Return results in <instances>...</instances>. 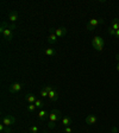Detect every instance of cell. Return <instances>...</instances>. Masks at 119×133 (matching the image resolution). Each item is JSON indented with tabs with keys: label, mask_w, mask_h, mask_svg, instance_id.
Instances as JSON below:
<instances>
[{
	"label": "cell",
	"mask_w": 119,
	"mask_h": 133,
	"mask_svg": "<svg viewBox=\"0 0 119 133\" xmlns=\"http://www.w3.org/2000/svg\"><path fill=\"white\" fill-rule=\"evenodd\" d=\"M16 29V25L14 24H7L6 22L1 23V33H3V37L6 39L7 42H11L13 38V30Z\"/></svg>",
	"instance_id": "obj_1"
},
{
	"label": "cell",
	"mask_w": 119,
	"mask_h": 133,
	"mask_svg": "<svg viewBox=\"0 0 119 133\" xmlns=\"http://www.w3.org/2000/svg\"><path fill=\"white\" fill-rule=\"evenodd\" d=\"M61 118V112L58 109H53L49 114L48 118V127L49 128H54L56 126V122L58 121V119Z\"/></svg>",
	"instance_id": "obj_2"
},
{
	"label": "cell",
	"mask_w": 119,
	"mask_h": 133,
	"mask_svg": "<svg viewBox=\"0 0 119 133\" xmlns=\"http://www.w3.org/2000/svg\"><path fill=\"white\" fill-rule=\"evenodd\" d=\"M92 45H93V48H94L97 51H103L104 45H105V41H104L101 37L95 36L94 38H93V41H92Z\"/></svg>",
	"instance_id": "obj_3"
},
{
	"label": "cell",
	"mask_w": 119,
	"mask_h": 133,
	"mask_svg": "<svg viewBox=\"0 0 119 133\" xmlns=\"http://www.w3.org/2000/svg\"><path fill=\"white\" fill-rule=\"evenodd\" d=\"M14 122H16V116L10 115V114L3 116V119H1V124H4L5 126H8V127H10L11 125H13Z\"/></svg>",
	"instance_id": "obj_4"
},
{
	"label": "cell",
	"mask_w": 119,
	"mask_h": 133,
	"mask_svg": "<svg viewBox=\"0 0 119 133\" xmlns=\"http://www.w3.org/2000/svg\"><path fill=\"white\" fill-rule=\"evenodd\" d=\"M23 89V84L22 83H13L11 86H8V91L12 94H16L18 91H20Z\"/></svg>",
	"instance_id": "obj_5"
},
{
	"label": "cell",
	"mask_w": 119,
	"mask_h": 133,
	"mask_svg": "<svg viewBox=\"0 0 119 133\" xmlns=\"http://www.w3.org/2000/svg\"><path fill=\"white\" fill-rule=\"evenodd\" d=\"M101 22H103L101 19H91V20H89V23L87 24L86 29H87L88 31H92L93 29L95 28V26H97V25H99Z\"/></svg>",
	"instance_id": "obj_6"
},
{
	"label": "cell",
	"mask_w": 119,
	"mask_h": 133,
	"mask_svg": "<svg viewBox=\"0 0 119 133\" xmlns=\"http://www.w3.org/2000/svg\"><path fill=\"white\" fill-rule=\"evenodd\" d=\"M54 32H55V35L58 37V38H62V37H64L67 35V29L66 28H57V29H53Z\"/></svg>",
	"instance_id": "obj_7"
},
{
	"label": "cell",
	"mask_w": 119,
	"mask_h": 133,
	"mask_svg": "<svg viewBox=\"0 0 119 133\" xmlns=\"http://www.w3.org/2000/svg\"><path fill=\"white\" fill-rule=\"evenodd\" d=\"M57 38L58 37L55 35V32H54L53 29H50V35L48 36V43H50V44H55L56 42H57Z\"/></svg>",
	"instance_id": "obj_8"
},
{
	"label": "cell",
	"mask_w": 119,
	"mask_h": 133,
	"mask_svg": "<svg viewBox=\"0 0 119 133\" xmlns=\"http://www.w3.org/2000/svg\"><path fill=\"white\" fill-rule=\"evenodd\" d=\"M97 121H98V118L95 115H93V114L87 115V118H86V124L87 125H94V124H97Z\"/></svg>",
	"instance_id": "obj_9"
},
{
	"label": "cell",
	"mask_w": 119,
	"mask_h": 133,
	"mask_svg": "<svg viewBox=\"0 0 119 133\" xmlns=\"http://www.w3.org/2000/svg\"><path fill=\"white\" fill-rule=\"evenodd\" d=\"M50 99V101L51 102H55V101H57L58 99V95H57V91L55 90V89H53L51 91H49V96H48Z\"/></svg>",
	"instance_id": "obj_10"
},
{
	"label": "cell",
	"mask_w": 119,
	"mask_h": 133,
	"mask_svg": "<svg viewBox=\"0 0 119 133\" xmlns=\"http://www.w3.org/2000/svg\"><path fill=\"white\" fill-rule=\"evenodd\" d=\"M38 118H39V120H42V121H45V119L49 118V113H48L45 109H41L38 113Z\"/></svg>",
	"instance_id": "obj_11"
},
{
	"label": "cell",
	"mask_w": 119,
	"mask_h": 133,
	"mask_svg": "<svg viewBox=\"0 0 119 133\" xmlns=\"http://www.w3.org/2000/svg\"><path fill=\"white\" fill-rule=\"evenodd\" d=\"M25 100H26L29 103H35L37 99H36V96H35L32 93H28V94L25 95Z\"/></svg>",
	"instance_id": "obj_12"
},
{
	"label": "cell",
	"mask_w": 119,
	"mask_h": 133,
	"mask_svg": "<svg viewBox=\"0 0 119 133\" xmlns=\"http://www.w3.org/2000/svg\"><path fill=\"white\" fill-rule=\"evenodd\" d=\"M18 13H17L16 11H11L10 12V14H8V20L10 22H12V23H14V22H17L18 20Z\"/></svg>",
	"instance_id": "obj_13"
},
{
	"label": "cell",
	"mask_w": 119,
	"mask_h": 133,
	"mask_svg": "<svg viewBox=\"0 0 119 133\" xmlns=\"http://www.w3.org/2000/svg\"><path fill=\"white\" fill-rule=\"evenodd\" d=\"M44 54L47 56H50V57H53V56L56 55V51L54 48H47V49L44 50Z\"/></svg>",
	"instance_id": "obj_14"
},
{
	"label": "cell",
	"mask_w": 119,
	"mask_h": 133,
	"mask_svg": "<svg viewBox=\"0 0 119 133\" xmlns=\"http://www.w3.org/2000/svg\"><path fill=\"white\" fill-rule=\"evenodd\" d=\"M62 124H63L64 127H68V126H70L73 124V120L70 118H68V116H64L63 119H62Z\"/></svg>",
	"instance_id": "obj_15"
},
{
	"label": "cell",
	"mask_w": 119,
	"mask_h": 133,
	"mask_svg": "<svg viewBox=\"0 0 119 133\" xmlns=\"http://www.w3.org/2000/svg\"><path fill=\"white\" fill-rule=\"evenodd\" d=\"M111 29L114 31L119 30V19H117V18L113 19V23H112V25H111Z\"/></svg>",
	"instance_id": "obj_16"
},
{
	"label": "cell",
	"mask_w": 119,
	"mask_h": 133,
	"mask_svg": "<svg viewBox=\"0 0 119 133\" xmlns=\"http://www.w3.org/2000/svg\"><path fill=\"white\" fill-rule=\"evenodd\" d=\"M0 131L4 133H11V128L8 126H5L4 124H0Z\"/></svg>",
	"instance_id": "obj_17"
},
{
	"label": "cell",
	"mask_w": 119,
	"mask_h": 133,
	"mask_svg": "<svg viewBox=\"0 0 119 133\" xmlns=\"http://www.w3.org/2000/svg\"><path fill=\"white\" fill-rule=\"evenodd\" d=\"M44 105H45V103L43 102L42 100H39V99H37V100H36V102H35V106H36L37 108H42Z\"/></svg>",
	"instance_id": "obj_18"
},
{
	"label": "cell",
	"mask_w": 119,
	"mask_h": 133,
	"mask_svg": "<svg viewBox=\"0 0 119 133\" xmlns=\"http://www.w3.org/2000/svg\"><path fill=\"white\" fill-rule=\"evenodd\" d=\"M39 95H41L42 97H48V96H49V93H48L44 88H42L41 91H39Z\"/></svg>",
	"instance_id": "obj_19"
},
{
	"label": "cell",
	"mask_w": 119,
	"mask_h": 133,
	"mask_svg": "<svg viewBox=\"0 0 119 133\" xmlns=\"http://www.w3.org/2000/svg\"><path fill=\"white\" fill-rule=\"evenodd\" d=\"M36 106H35V103H29L28 105V111L29 112H35L36 111Z\"/></svg>",
	"instance_id": "obj_20"
},
{
	"label": "cell",
	"mask_w": 119,
	"mask_h": 133,
	"mask_svg": "<svg viewBox=\"0 0 119 133\" xmlns=\"http://www.w3.org/2000/svg\"><path fill=\"white\" fill-rule=\"evenodd\" d=\"M30 132L31 133H37V132H38V127H37V126H31V127H30Z\"/></svg>",
	"instance_id": "obj_21"
},
{
	"label": "cell",
	"mask_w": 119,
	"mask_h": 133,
	"mask_svg": "<svg viewBox=\"0 0 119 133\" xmlns=\"http://www.w3.org/2000/svg\"><path fill=\"white\" fill-rule=\"evenodd\" d=\"M73 132V128L70 127V126H68V127H64V133H72Z\"/></svg>",
	"instance_id": "obj_22"
},
{
	"label": "cell",
	"mask_w": 119,
	"mask_h": 133,
	"mask_svg": "<svg viewBox=\"0 0 119 133\" xmlns=\"http://www.w3.org/2000/svg\"><path fill=\"white\" fill-rule=\"evenodd\" d=\"M108 33H110L111 36H114V37H116V31H114V30H112L111 28L108 29Z\"/></svg>",
	"instance_id": "obj_23"
},
{
	"label": "cell",
	"mask_w": 119,
	"mask_h": 133,
	"mask_svg": "<svg viewBox=\"0 0 119 133\" xmlns=\"http://www.w3.org/2000/svg\"><path fill=\"white\" fill-rule=\"evenodd\" d=\"M44 89L48 91V93H49V91H51L54 88H53V86H45V87H44Z\"/></svg>",
	"instance_id": "obj_24"
},
{
	"label": "cell",
	"mask_w": 119,
	"mask_h": 133,
	"mask_svg": "<svg viewBox=\"0 0 119 133\" xmlns=\"http://www.w3.org/2000/svg\"><path fill=\"white\" fill-rule=\"evenodd\" d=\"M116 37H117V38H119V30L116 31Z\"/></svg>",
	"instance_id": "obj_25"
},
{
	"label": "cell",
	"mask_w": 119,
	"mask_h": 133,
	"mask_svg": "<svg viewBox=\"0 0 119 133\" xmlns=\"http://www.w3.org/2000/svg\"><path fill=\"white\" fill-rule=\"evenodd\" d=\"M112 132H113V133H117V127H112Z\"/></svg>",
	"instance_id": "obj_26"
},
{
	"label": "cell",
	"mask_w": 119,
	"mask_h": 133,
	"mask_svg": "<svg viewBox=\"0 0 119 133\" xmlns=\"http://www.w3.org/2000/svg\"><path fill=\"white\" fill-rule=\"evenodd\" d=\"M117 70H118V71H119V63L117 64Z\"/></svg>",
	"instance_id": "obj_27"
}]
</instances>
